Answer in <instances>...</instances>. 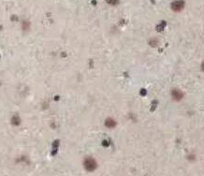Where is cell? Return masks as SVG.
Masks as SVG:
<instances>
[{"mask_svg": "<svg viewBox=\"0 0 204 176\" xmlns=\"http://www.w3.org/2000/svg\"><path fill=\"white\" fill-rule=\"evenodd\" d=\"M115 125H116V123H115V121L113 119H111V118H107L106 121H105V126L107 127L113 128L115 127Z\"/></svg>", "mask_w": 204, "mask_h": 176, "instance_id": "cell-4", "label": "cell"}, {"mask_svg": "<svg viewBox=\"0 0 204 176\" xmlns=\"http://www.w3.org/2000/svg\"><path fill=\"white\" fill-rule=\"evenodd\" d=\"M183 8H185V3H183V0H177V1H174L171 4V9L176 12L182 11Z\"/></svg>", "mask_w": 204, "mask_h": 176, "instance_id": "cell-2", "label": "cell"}, {"mask_svg": "<svg viewBox=\"0 0 204 176\" xmlns=\"http://www.w3.org/2000/svg\"><path fill=\"white\" fill-rule=\"evenodd\" d=\"M83 166L87 171H94L97 168V163L93 157H87L83 161Z\"/></svg>", "mask_w": 204, "mask_h": 176, "instance_id": "cell-1", "label": "cell"}, {"mask_svg": "<svg viewBox=\"0 0 204 176\" xmlns=\"http://www.w3.org/2000/svg\"><path fill=\"white\" fill-rule=\"evenodd\" d=\"M201 69H202L203 71H204V62L202 63V65H201Z\"/></svg>", "mask_w": 204, "mask_h": 176, "instance_id": "cell-6", "label": "cell"}, {"mask_svg": "<svg viewBox=\"0 0 204 176\" xmlns=\"http://www.w3.org/2000/svg\"><path fill=\"white\" fill-rule=\"evenodd\" d=\"M118 1L119 0H107V2L111 5H116L118 4Z\"/></svg>", "mask_w": 204, "mask_h": 176, "instance_id": "cell-5", "label": "cell"}, {"mask_svg": "<svg viewBox=\"0 0 204 176\" xmlns=\"http://www.w3.org/2000/svg\"><path fill=\"white\" fill-rule=\"evenodd\" d=\"M171 96H172V99L176 100V101H180L183 97V94L182 91H180L179 89H173L171 91Z\"/></svg>", "mask_w": 204, "mask_h": 176, "instance_id": "cell-3", "label": "cell"}]
</instances>
